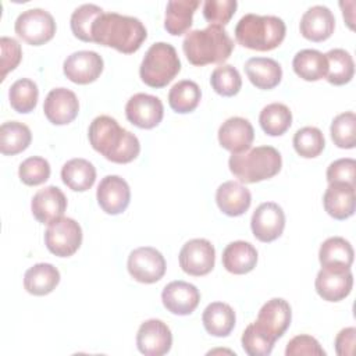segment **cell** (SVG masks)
<instances>
[{
  "mask_svg": "<svg viewBox=\"0 0 356 356\" xmlns=\"http://www.w3.org/2000/svg\"><path fill=\"white\" fill-rule=\"evenodd\" d=\"M38 85L28 78L17 79L8 89L10 104L17 113L21 114L31 113L38 104Z\"/></svg>",
  "mask_w": 356,
  "mask_h": 356,
  "instance_id": "obj_37",
  "label": "cell"
},
{
  "mask_svg": "<svg viewBox=\"0 0 356 356\" xmlns=\"http://www.w3.org/2000/svg\"><path fill=\"white\" fill-rule=\"evenodd\" d=\"M172 334L170 327L157 318L143 321L136 334V346L146 356H163L170 352Z\"/></svg>",
  "mask_w": 356,
  "mask_h": 356,
  "instance_id": "obj_15",
  "label": "cell"
},
{
  "mask_svg": "<svg viewBox=\"0 0 356 356\" xmlns=\"http://www.w3.org/2000/svg\"><path fill=\"white\" fill-rule=\"evenodd\" d=\"M147 36L140 19L118 13H103L92 26V39L102 46L131 54L139 50Z\"/></svg>",
  "mask_w": 356,
  "mask_h": 356,
  "instance_id": "obj_2",
  "label": "cell"
},
{
  "mask_svg": "<svg viewBox=\"0 0 356 356\" xmlns=\"http://www.w3.org/2000/svg\"><path fill=\"white\" fill-rule=\"evenodd\" d=\"M259 122L261 129L270 136L285 134L292 124V113L282 103H270L260 111Z\"/></svg>",
  "mask_w": 356,
  "mask_h": 356,
  "instance_id": "obj_35",
  "label": "cell"
},
{
  "mask_svg": "<svg viewBox=\"0 0 356 356\" xmlns=\"http://www.w3.org/2000/svg\"><path fill=\"white\" fill-rule=\"evenodd\" d=\"M164 307L177 316L191 314L200 302L199 289L186 281H171L161 292Z\"/></svg>",
  "mask_w": 356,
  "mask_h": 356,
  "instance_id": "obj_19",
  "label": "cell"
},
{
  "mask_svg": "<svg viewBox=\"0 0 356 356\" xmlns=\"http://www.w3.org/2000/svg\"><path fill=\"white\" fill-rule=\"evenodd\" d=\"M127 267L135 281L153 284L163 278L165 273V259L156 248L140 246L129 253Z\"/></svg>",
  "mask_w": 356,
  "mask_h": 356,
  "instance_id": "obj_10",
  "label": "cell"
},
{
  "mask_svg": "<svg viewBox=\"0 0 356 356\" xmlns=\"http://www.w3.org/2000/svg\"><path fill=\"white\" fill-rule=\"evenodd\" d=\"M65 209L67 197L63 191L54 185L39 189L31 202L32 214L42 224H50L51 221L63 217Z\"/></svg>",
  "mask_w": 356,
  "mask_h": 356,
  "instance_id": "obj_20",
  "label": "cell"
},
{
  "mask_svg": "<svg viewBox=\"0 0 356 356\" xmlns=\"http://www.w3.org/2000/svg\"><path fill=\"white\" fill-rule=\"evenodd\" d=\"M88 138L92 147L113 163H129L140 152L139 139L110 115L93 118L88 129Z\"/></svg>",
  "mask_w": 356,
  "mask_h": 356,
  "instance_id": "obj_1",
  "label": "cell"
},
{
  "mask_svg": "<svg viewBox=\"0 0 356 356\" xmlns=\"http://www.w3.org/2000/svg\"><path fill=\"white\" fill-rule=\"evenodd\" d=\"M331 139L341 149H353L356 145V115L353 111L338 114L331 122Z\"/></svg>",
  "mask_w": 356,
  "mask_h": 356,
  "instance_id": "obj_40",
  "label": "cell"
},
{
  "mask_svg": "<svg viewBox=\"0 0 356 356\" xmlns=\"http://www.w3.org/2000/svg\"><path fill=\"white\" fill-rule=\"evenodd\" d=\"M353 256L355 253L350 242L342 236H331L325 239L318 250V260L321 266L342 264L350 267Z\"/></svg>",
  "mask_w": 356,
  "mask_h": 356,
  "instance_id": "obj_36",
  "label": "cell"
},
{
  "mask_svg": "<svg viewBox=\"0 0 356 356\" xmlns=\"http://www.w3.org/2000/svg\"><path fill=\"white\" fill-rule=\"evenodd\" d=\"M293 71L305 81H318L327 75V58L316 49H303L292 60Z\"/></svg>",
  "mask_w": 356,
  "mask_h": 356,
  "instance_id": "obj_31",
  "label": "cell"
},
{
  "mask_svg": "<svg viewBox=\"0 0 356 356\" xmlns=\"http://www.w3.org/2000/svg\"><path fill=\"white\" fill-rule=\"evenodd\" d=\"M32 140L28 125L19 121H7L0 127V152L6 156H14L24 152Z\"/></svg>",
  "mask_w": 356,
  "mask_h": 356,
  "instance_id": "obj_32",
  "label": "cell"
},
{
  "mask_svg": "<svg viewBox=\"0 0 356 356\" xmlns=\"http://www.w3.org/2000/svg\"><path fill=\"white\" fill-rule=\"evenodd\" d=\"M236 7V0H206L203 3V17L210 25L224 26L235 14Z\"/></svg>",
  "mask_w": 356,
  "mask_h": 356,
  "instance_id": "obj_44",
  "label": "cell"
},
{
  "mask_svg": "<svg viewBox=\"0 0 356 356\" xmlns=\"http://www.w3.org/2000/svg\"><path fill=\"white\" fill-rule=\"evenodd\" d=\"M103 67L104 63L100 54L93 50H79L71 53L64 60L63 71L71 82L86 85L100 76Z\"/></svg>",
  "mask_w": 356,
  "mask_h": 356,
  "instance_id": "obj_14",
  "label": "cell"
},
{
  "mask_svg": "<svg viewBox=\"0 0 356 356\" xmlns=\"http://www.w3.org/2000/svg\"><path fill=\"white\" fill-rule=\"evenodd\" d=\"M46 118L54 125H65L74 121L79 111L76 95L67 88L51 89L43 103Z\"/></svg>",
  "mask_w": 356,
  "mask_h": 356,
  "instance_id": "obj_17",
  "label": "cell"
},
{
  "mask_svg": "<svg viewBox=\"0 0 356 356\" xmlns=\"http://www.w3.org/2000/svg\"><path fill=\"white\" fill-rule=\"evenodd\" d=\"M291 320L292 312L289 303L282 298H273L260 307L257 320L254 323L259 328L277 341L285 334Z\"/></svg>",
  "mask_w": 356,
  "mask_h": 356,
  "instance_id": "obj_18",
  "label": "cell"
},
{
  "mask_svg": "<svg viewBox=\"0 0 356 356\" xmlns=\"http://www.w3.org/2000/svg\"><path fill=\"white\" fill-rule=\"evenodd\" d=\"M245 72L249 81L259 89H273L282 78L281 65L270 57H252L245 63Z\"/></svg>",
  "mask_w": 356,
  "mask_h": 356,
  "instance_id": "obj_25",
  "label": "cell"
},
{
  "mask_svg": "<svg viewBox=\"0 0 356 356\" xmlns=\"http://www.w3.org/2000/svg\"><path fill=\"white\" fill-rule=\"evenodd\" d=\"M82 243V228L70 217L51 221L44 232V245L50 253L58 257L72 256Z\"/></svg>",
  "mask_w": 356,
  "mask_h": 356,
  "instance_id": "obj_7",
  "label": "cell"
},
{
  "mask_svg": "<svg viewBox=\"0 0 356 356\" xmlns=\"http://www.w3.org/2000/svg\"><path fill=\"white\" fill-rule=\"evenodd\" d=\"M216 202L224 214L238 217L250 207L252 195L250 191L238 181H227L217 188Z\"/></svg>",
  "mask_w": 356,
  "mask_h": 356,
  "instance_id": "obj_24",
  "label": "cell"
},
{
  "mask_svg": "<svg viewBox=\"0 0 356 356\" xmlns=\"http://www.w3.org/2000/svg\"><path fill=\"white\" fill-rule=\"evenodd\" d=\"M181 71V61L175 47L165 42L153 43L139 67L140 79L150 88H164Z\"/></svg>",
  "mask_w": 356,
  "mask_h": 356,
  "instance_id": "obj_6",
  "label": "cell"
},
{
  "mask_svg": "<svg viewBox=\"0 0 356 356\" xmlns=\"http://www.w3.org/2000/svg\"><path fill=\"white\" fill-rule=\"evenodd\" d=\"M253 139L254 129L249 120L243 117H231L218 128V142L231 153H239L250 149Z\"/></svg>",
  "mask_w": 356,
  "mask_h": 356,
  "instance_id": "obj_22",
  "label": "cell"
},
{
  "mask_svg": "<svg viewBox=\"0 0 356 356\" xmlns=\"http://www.w3.org/2000/svg\"><path fill=\"white\" fill-rule=\"evenodd\" d=\"M211 88L221 96H234L241 90L242 78L239 71L231 64L217 67L210 76Z\"/></svg>",
  "mask_w": 356,
  "mask_h": 356,
  "instance_id": "obj_41",
  "label": "cell"
},
{
  "mask_svg": "<svg viewBox=\"0 0 356 356\" xmlns=\"http://www.w3.org/2000/svg\"><path fill=\"white\" fill-rule=\"evenodd\" d=\"M182 49L191 64L202 67L228 60L234 50V42L222 26L209 25L204 29H193L186 33Z\"/></svg>",
  "mask_w": 356,
  "mask_h": 356,
  "instance_id": "obj_3",
  "label": "cell"
},
{
  "mask_svg": "<svg viewBox=\"0 0 356 356\" xmlns=\"http://www.w3.org/2000/svg\"><path fill=\"white\" fill-rule=\"evenodd\" d=\"M356 179V161L353 159L345 157L332 161L327 168V181L331 182H345L355 186Z\"/></svg>",
  "mask_w": 356,
  "mask_h": 356,
  "instance_id": "obj_47",
  "label": "cell"
},
{
  "mask_svg": "<svg viewBox=\"0 0 356 356\" xmlns=\"http://www.w3.org/2000/svg\"><path fill=\"white\" fill-rule=\"evenodd\" d=\"M355 341H356V328L346 327L342 328L335 337V352L339 356H352L355 352Z\"/></svg>",
  "mask_w": 356,
  "mask_h": 356,
  "instance_id": "obj_48",
  "label": "cell"
},
{
  "mask_svg": "<svg viewBox=\"0 0 356 356\" xmlns=\"http://www.w3.org/2000/svg\"><path fill=\"white\" fill-rule=\"evenodd\" d=\"M324 56L328 65L325 79L337 86L350 82L355 74V63L350 53L345 49H331Z\"/></svg>",
  "mask_w": 356,
  "mask_h": 356,
  "instance_id": "obj_34",
  "label": "cell"
},
{
  "mask_svg": "<svg viewBox=\"0 0 356 356\" xmlns=\"http://www.w3.org/2000/svg\"><path fill=\"white\" fill-rule=\"evenodd\" d=\"M285 355L286 356H302V355H307V356H325V350L320 346L318 341L312 337V335H306V334H300L293 337L285 349Z\"/></svg>",
  "mask_w": 356,
  "mask_h": 356,
  "instance_id": "obj_45",
  "label": "cell"
},
{
  "mask_svg": "<svg viewBox=\"0 0 356 356\" xmlns=\"http://www.w3.org/2000/svg\"><path fill=\"white\" fill-rule=\"evenodd\" d=\"M199 4V0H170L165 7V31L174 36L186 33L192 25L193 14Z\"/></svg>",
  "mask_w": 356,
  "mask_h": 356,
  "instance_id": "obj_28",
  "label": "cell"
},
{
  "mask_svg": "<svg viewBox=\"0 0 356 356\" xmlns=\"http://www.w3.org/2000/svg\"><path fill=\"white\" fill-rule=\"evenodd\" d=\"M125 115L135 127L150 129L161 122L164 107L157 96L135 93L125 104Z\"/></svg>",
  "mask_w": 356,
  "mask_h": 356,
  "instance_id": "obj_13",
  "label": "cell"
},
{
  "mask_svg": "<svg viewBox=\"0 0 356 356\" xmlns=\"http://www.w3.org/2000/svg\"><path fill=\"white\" fill-rule=\"evenodd\" d=\"M0 49H1V81L6 79V75L18 67L22 58L21 44L8 36H3L0 39Z\"/></svg>",
  "mask_w": 356,
  "mask_h": 356,
  "instance_id": "obj_46",
  "label": "cell"
},
{
  "mask_svg": "<svg viewBox=\"0 0 356 356\" xmlns=\"http://www.w3.org/2000/svg\"><path fill=\"white\" fill-rule=\"evenodd\" d=\"M285 227V214L275 202H264L256 207L250 218L253 235L260 242H273L281 236Z\"/></svg>",
  "mask_w": 356,
  "mask_h": 356,
  "instance_id": "obj_12",
  "label": "cell"
},
{
  "mask_svg": "<svg viewBox=\"0 0 356 356\" xmlns=\"http://www.w3.org/2000/svg\"><path fill=\"white\" fill-rule=\"evenodd\" d=\"M235 312L224 302H213L206 306L202 321L206 331L213 337H227L235 327Z\"/></svg>",
  "mask_w": 356,
  "mask_h": 356,
  "instance_id": "obj_29",
  "label": "cell"
},
{
  "mask_svg": "<svg viewBox=\"0 0 356 356\" xmlns=\"http://www.w3.org/2000/svg\"><path fill=\"white\" fill-rule=\"evenodd\" d=\"M202 97V90L195 81L182 79L174 83L168 92L170 107L179 114L193 111Z\"/></svg>",
  "mask_w": 356,
  "mask_h": 356,
  "instance_id": "obj_33",
  "label": "cell"
},
{
  "mask_svg": "<svg viewBox=\"0 0 356 356\" xmlns=\"http://www.w3.org/2000/svg\"><path fill=\"white\" fill-rule=\"evenodd\" d=\"M292 142L296 153L305 159L317 157L325 146L324 135L317 127H303L298 129Z\"/></svg>",
  "mask_w": 356,
  "mask_h": 356,
  "instance_id": "obj_39",
  "label": "cell"
},
{
  "mask_svg": "<svg viewBox=\"0 0 356 356\" xmlns=\"http://www.w3.org/2000/svg\"><path fill=\"white\" fill-rule=\"evenodd\" d=\"M335 28V17L332 11L321 4L307 8L299 24V29L303 38L312 42H323L328 39Z\"/></svg>",
  "mask_w": 356,
  "mask_h": 356,
  "instance_id": "obj_21",
  "label": "cell"
},
{
  "mask_svg": "<svg viewBox=\"0 0 356 356\" xmlns=\"http://www.w3.org/2000/svg\"><path fill=\"white\" fill-rule=\"evenodd\" d=\"M282 165L280 152L273 146H257L232 153L228 160L229 171L241 182L254 184L277 175Z\"/></svg>",
  "mask_w": 356,
  "mask_h": 356,
  "instance_id": "obj_5",
  "label": "cell"
},
{
  "mask_svg": "<svg viewBox=\"0 0 356 356\" xmlns=\"http://www.w3.org/2000/svg\"><path fill=\"white\" fill-rule=\"evenodd\" d=\"M19 179L29 186L40 185L50 177V164L40 156H32L25 159L18 168Z\"/></svg>",
  "mask_w": 356,
  "mask_h": 356,
  "instance_id": "obj_43",
  "label": "cell"
},
{
  "mask_svg": "<svg viewBox=\"0 0 356 356\" xmlns=\"http://www.w3.org/2000/svg\"><path fill=\"white\" fill-rule=\"evenodd\" d=\"M353 285V274L350 267L342 264L321 266L317 273L314 286L317 293L327 302H339L345 299Z\"/></svg>",
  "mask_w": 356,
  "mask_h": 356,
  "instance_id": "obj_9",
  "label": "cell"
},
{
  "mask_svg": "<svg viewBox=\"0 0 356 356\" xmlns=\"http://www.w3.org/2000/svg\"><path fill=\"white\" fill-rule=\"evenodd\" d=\"M286 26L277 15L245 14L235 26V38L243 47L268 51L278 47L285 38Z\"/></svg>",
  "mask_w": 356,
  "mask_h": 356,
  "instance_id": "obj_4",
  "label": "cell"
},
{
  "mask_svg": "<svg viewBox=\"0 0 356 356\" xmlns=\"http://www.w3.org/2000/svg\"><path fill=\"white\" fill-rule=\"evenodd\" d=\"M96 197L104 213L117 216L128 207L131 202V189L128 182L120 175H106L97 185Z\"/></svg>",
  "mask_w": 356,
  "mask_h": 356,
  "instance_id": "obj_16",
  "label": "cell"
},
{
  "mask_svg": "<svg viewBox=\"0 0 356 356\" xmlns=\"http://www.w3.org/2000/svg\"><path fill=\"white\" fill-rule=\"evenodd\" d=\"M323 204L325 211L335 220H346L355 213L356 195L355 186L345 182H331L328 184Z\"/></svg>",
  "mask_w": 356,
  "mask_h": 356,
  "instance_id": "obj_23",
  "label": "cell"
},
{
  "mask_svg": "<svg viewBox=\"0 0 356 356\" xmlns=\"http://www.w3.org/2000/svg\"><path fill=\"white\" fill-rule=\"evenodd\" d=\"M216 261V249L210 241L204 238H195L188 241L179 252L181 268L195 277L209 274Z\"/></svg>",
  "mask_w": 356,
  "mask_h": 356,
  "instance_id": "obj_11",
  "label": "cell"
},
{
  "mask_svg": "<svg viewBox=\"0 0 356 356\" xmlns=\"http://www.w3.org/2000/svg\"><path fill=\"white\" fill-rule=\"evenodd\" d=\"M58 282L60 271L50 263L33 264L24 275V288L35 296H43L53 292Z\"/></svg>",
  "mask_w": 356,
  "mask_h": 356,
  "instance_id": "obj_27",
  "label": "cell"
},
{
  "mask_svg": "<svg viewBox=\"0 0 356 356\" xmlns=\"http://www.w3.org/2000/svg\"><path fill=\"white\" fill-rule=\"evenodd\" d=\"M103 13L104 11L99 6L90 4V3H86V4H82V6L76 7L72 11L71 19H70L72 33L83 42H93V39H92V26H93L95 21Z\"/></svg>",
  "mask_w": 356,
  "mask_h": 356,
  "instance_id": "obj_38",
  "label": "cell"
},
{
  "mask_svg": "<svg viewBox=\"0 0 356 356\" xmlns=\"http://www.w3.org/2000/svg\"><path fill=\"white\" fill-rule=\"evenodd\" d=\"M14 29L26 43L40 46L54 36L56 22L49 11L43 8H29L17 17Z\"/></svg>",
  "mask_w": 356,
  "mask_h": 356,
  "instance_id": "obj_8",
  "label": "cell"
},
{
  "mask_svg": "<svg viewBox=\"0 0 356 356\" xmlns=\"http://www.w3.org/2000/svg\"><path fill=\"white\" fill-rule=\"evenodd\" d=\"M242 348L249 356H267L271 353L275 339L256 325L249 324L242 334Z\"/></svg>",
  "mask_w": 356,
  "mask_h": 356,
  "instance_id": "obj_42",
  "label": "cell"
},
{
  "mask_svg": "<svg viewBox=\"0 0 356 356\" xmlns=\"http://www.w3.org/2000/svg\"><path fill=\"white\" fill-rule=\"evenodd\" d=\"M63 182L75 192H85L96 181V168L86 159H71L61 168Z\"/></svg>",
  "mask_w": 356,
  "mask_h": 356,
  "instance_id": "obj_30",
  "label": "cell"
},
{
  "mask_svg": "<svg viewBox=\"0 0 356 356\" xmlns=\"http://www.w3.org/2000/svg\"><path fill=\"white\" fill-rule=\"evenodd\" d=\"M257 250L250 242L234 241L222 252V266L232 274H246L256 267Z\"/></svg>",
  "mask_w": 356,
  "mask_h": 356,
  "instance_id": "obj_26",
  "label": "cell"
}]
</instances>
